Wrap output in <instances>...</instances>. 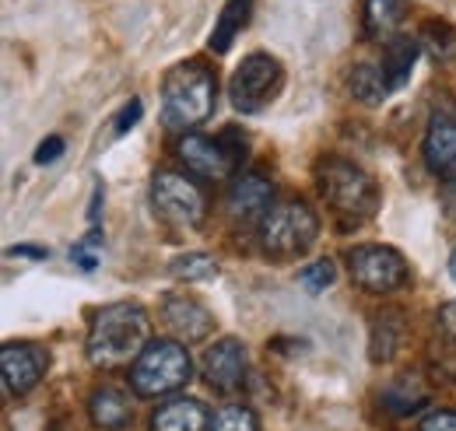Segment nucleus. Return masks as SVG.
<instances>
[{"mask_svg": "<svg viewBox=\"0 0 456 431\" xmlns=\"http://www.w3.org/2000/svg\"><path fill=\"white\" fill-rule=\"evenodd\" d=\"M151 344V320L137 302H113L106 305L88 329V362L95 369H123L141 358Z\"/></svg>", "mask_w": 456, "mask_h": 431, "instance_id": "obj_1", "label": "nucleus"}, {"mask_svg": "<svg viewBox=\"0 0 456 431\" xmlns=\"http://www.w3.org/2000/svg\"><path fill=\"white\" fill-rule=\"evenodd\" d=\"M218 102V77L197 60L175 63L162 81V116L172 130H197Z\"/></svg>", "mask_w": 456, "mask_h": 431, "instance_id": "obj_2", "label": "nucleus"}, {"mask_svg": "<svg viewBox=\"0 0 456 431\" xmlns=\"http://www.w3.org/2000/svg\"><path fill=\"white\" fill-rule=\"evenodd\" d=\"M316 186L344 228L365 224L379 207V190L372 175L347 159H323L316 165Z\"/></svg>", "mask_w": 456, "mask_h": 431, "instance_id": "obj_3", "label": "nucleus"}, {"mask_svg": "<svg viewBox=\"0 0 456 431\" xmlns=\"http://www.w3.org/2000/svg\"><path fill=\"white\" fill-rule=\"evenodd\" d=\"M316 235H320V217L302 200L278 204L260 217V249H264V256H271L278 264H291V260L305 256L316 246Z\"/></svg>", "mask_w": 456, "mask_h": 431, "instance_id": "obj_4", "label": "nucleus"}, {"mask_svg": "<svg viewBox=\"0 0 456 431\" xmlns=\"http://www.w3.org/2000/svg\"><path fill=\"white\" fill-rule=\"evenodd\" d=\"M193 362L179 340H151L130 365V386L137 396H166L190 382Z\"/></svg>", "mask_w": 456, "mask_h": 431, "instance_id": "obj_5", "label": "nucleus"}, {"mask_svg": "<svg viewBox=\"0 0 456 431\" xmlns=\"http://www.w3.org/2000/svg\"><path fill=\"white\" fill-rule=\"evenodd\" d=\"M151 207L162 224L175 232H193L208 217V200L193 179L183 172H155L151 179Z\"/></svg>", "mask_w": 456, "mask_h": 431, "instance_id": "obj_6", "label": "nucleus"}, {"mask_svg": "<svg viewBox=\"0 0 456 431\" xmlns=\"http://www.w3.org/2000/svg\"><path fill=\"white\" fill-rule=\"evenodd\" d=\"M344 260H347L351 281L362 291H369V295H394V291H400L411 281L407 260L400 256L394 246L362 242V246H351L344 253Z\"/></svg>", "mask_w": 456, "mask_h": 431, "instance_id": "obj_7", "label": "nucleus"}, {"mask_svg": "<svg viewBox=\"0 0 456 431\" xmlns=\"http://www.w3.org/2000/svg\"><path fill=\"white\" fill-rule=\"evenodd\" d=\"M281 85H285V70H281V63L274 56L249 53L235 67V74L228 81V95H232V106L239 112L253 116V112L267 109L278 99Z\"/></svg>", "mask_w": 456, "mask_h": 431, "instance_id": "obj_8", "label": "nucleus"}, {"mask_svg": "<svg viewBox=\"0 0 456 431\" xmlns=\"http://www.w3.org/2000/svg\"><path fill=\"white\" fill-rule=\"evenodd\" d=\"M232 134L225 137H204V134H186L179 141V159L186 165V172L200 175V179H228L239 162H242V148L228 144Z\"/></svg>", "mask_w": 456, "mask_h": 431, "instance_id": "obj_9", "label": "nucleus"}, {"mask_svg": "<svg viewBox=\"0 0 456 431\" xmlns=\"http://www.w3.org/2000/svg\"><path fill=\"white\" fill-rule=\"evenodd\" d=\"M159 316H162L166 329H169L179 344H200V340H208L211 329H215L211 309H208L200 298L186 295V291H172V295H166Z\"/></svg>", "mask_w": 456, "mask_h": 431, "instance_id": "obj_10", "label": "nucleus"}, {"mask_svg": "<svg viewBox=\"0 0 456 431\" xmlns=\"http://www.w3.org/2000/svg\"><path fill=\"white\" fill-rule=\"evenodd\" d=\"M50 354L36 344H4L0 347V369H4V386L11 396H25L39 386L46 376Z\"/></svg>", "mask_w": 456, "mask_h": 431, "instance_id": "obj_11", "label": "nucleus"}, {"mask_svg": "<svg viewBox=\"0 0 456 431\" xmlns=\"http://www.w3.org/2000/svg\"><path fill=\"white\" fill-rule=\"evenodd\" d=\"M204 378L218 393H235L246 382V344L225 337L204 354Z\"/></svg>", "mask_w": 456, "mask_h": 431, "instance_id": "obj_12", "label": "nucleus"}, {"mask_svg": "<svg viewBox=\"0 0 456 431\" xmlns=\"http://www.w3.org/2000/svg\"><path fill=\"white\" fill-rule=\"evenodd\" d=\"M425 165L436 179L456 183V119L450 112H436L425 134Z\"/></svg>", "mask_w": 456, "mask_h": 431, "instance_id": "obj_13", "label": "nucleus"}, {"mask_svg": "<svg viewBox=\"0 0 456 431\" xmlns=\"http://www.w3.org/2000/svg\"><path fill=\"white\" fill-rule=\"evenodd\" d=\"M271 200H274V183L264 172H242L232 183L225 204L235 221H253V217H264L271 211Z\"/></svg>", "mask_w": 456, "mask_h": 431, "instance_id": "obj_14", "label": "nucleus"}, {"mask_svg": "<svg viewBox=\"0 0 456 431\" xmlns=\"http://www.w3.org/2000/svg\"><path fill=\"white\" fill-rule=\"evenodd\" d=\"M151 431H211V414L193 396H175L151 418Z\"/></svg>", "mask_w": 456, "mask_h": 431, "instance_id": "obj_15", "label": "nucleus"}, {"mask_svg": "<svg viewBox=\"0 0 456 431\" xmlns=\"http://www.w3.org/2000/svg\"><path fill=\"white\" fill-rule=\"evenodd\" d=\"M432 369L456 382V302L439 305L432 323Z\"/></svg>", "mask_w": 456, "mask_h": 431, "instance_id": "obj_16", "label": "nucleus"}, {"mask_svg": "<svg viewBox=\"0 0 456 431\" xmlns=\"http://www.w3.org/2000/svg\"><path fill=\"white\" fill-rule=\"evenodd\" d=\"M88 414H92V425L102 431H123L134 418V407H130V396L116 386H99L92 396H88Z\"/></svg>", "mask_w": 456, "mask_h": 431, "instance_id": "obj_17", "label": "nucleus"}, {"mask_svg": "<svg viewBox=\"0 0 456 431\" xmlns=\"http://www.w3.org/2000/svg\"><path fill=\"white\" fill-rule=\"evenodd\" d=\"M407 14V0H365L362 4V28L365 39L372 43H390L394 36H400L397 28L403 25Z\"/></svg>", "mask_w": 456, "mask_h": 431, "instance_id": "obj_18", "label": "nucleus"}, {"mask_svg": "<svg viewBox=\"0 0 456 431\" xmlns=\"http://www.w3.org/2000/svg\"><path fill=\"white\" fill-rule=\"evenodd\" d=\"M379 403H383V411H390L394 418H407V414H414V411H421V407L428 403V386L421 382V376L403 372V376L387 382V389L379 393Z\"/></svg>", "mask_w": 456, "mask_h": 431, "instance_id": "obj_19", "label": "nucleus"}, {"mask_svg": "<svg viewBox=\"0 0 456 431\" xmlns=\"http://www.w3.org/2000/svg\"><path fill=\"white\" fill-rule=\"evenodd\" d=\"M418 36H394L387 46H383V74H387V85L390 92H400L407 81H411V70H414V60H418Z\"/></svg>", "mask_w": 456, "mask_h": 431, "instance_id": "obj_20", "label": "nucleus"}, {"mask_svg": "<svg viewBox=\"0 0 456 431\" xmlns=\"http://www.w3.org/2000/svg\"><path fill=\"white\" fill-rule=\"evenodd\" d=\"M249 18H253V0H225L218 21H215V28H211L208 46H211L215 53H228L232 43H235V36L249 25Z\"/></svg>", "mask_w": 456, "mask_h": 431, "instance_id": "obj_21", "label": "nucleus"}, {"mask_svg": "<svg viewBox=\"0 0 456 431\" xmlns=\"http://www.w3.org/2000/svg\"><path fill=\"white\" fill-rule=\"evenodd\" d=\"M351 95H354L358 102H365V106L387 102L390 85H387L383 67H379V63H358V67L351 70Z\"/></svg>", "mask_w": 456, "mask_h": 431, "instance_id": "obj_22", "label": "nucleus"}, {"mask_svg": "<svg viewBox=\"0 0 456 431\" xmlns=\"http://www.w3.org/2000/svg\"><path fill=\"white\" fill-rule=\"evenodd\" d=\"M400 313H379L376 320H372V337H369V358L376 362V365H383V362H390L394 354H397L400 347Z\"/></svg>", "mask_w": 456, "mask_h": 431, "instance_id": "obj_23", "label": "nucleus"}, {"mask_svg": "<svg viewBox=\"0 0 456 431\" xmlns=\"http://www.w3.org/2000/svg\"><path fill=\"white\" fill-rule=\"evenodd\" d=\"M418 43L428 50V56H432V60H439V63H446V60H453V56H456L453 25H446V21H439V18H428V21L421 25Z\"/></svg>", "mask_w": 456, "mask_h": 431, "instance_id": "obj_24", "label": "nucleus"}, {"mask_svg": "<svg viewBox=\"0 0 456 431\" xmlns=\"http://www.w3.org/2000/svg\"><path fill=\"white\" fill-rule=\"evenodd\" d=\"M169 273L175 281H186V284L211 281V277H218V260L208 253H183L169 264Z\"/></svg>", "mask_w": 456, "mask_h": 431, "instance_id": "obj_25", "label": "nucleus"}, {"mask_svg": "<svg viewBox=\"0 0 456 431\" xmlns=\"http://www.w3.org/2000/svg\"><path fill=\"white\" fill-rule=\"evenodd\" d=\"M211 431H260V421L249 407L242 403H228L211 418Z\"/></svg>", "mask_w": 456, "mask_h": 431, "instance_id": "obj_26", "label": "nucleus"}, {"mask_svg": "<svg viewBox=\"0 0 456 431\" xmlns=\"http://www.w3.org/2000/svg\"><path fill=\"white\" fill-rule=\"evenodd\" d=\"M334 277H338V270H334L330 260H316V264H309V267L298 270V284H302L309 295L327 291V288L334 284Z\"/></svg>", "mask_w": 456, "mask_h": 431, "instance_id": "obj_27", "label": "nucleus"}, {"mask_svg": "<svg viewBox=\"0 0 456 431\" xmlns=\"http://www.w3.org/2000/svg\"><path fill=\"white\" fill-rule=\"evenodd\" d=\"M99 246H102V232H99V228H92V232H88V235L70 249V260H74L81 270H95V264H99L95 249H99Z\"/></svg>", "mask_w": 456, "mask_h": 431, "instance_id": "obj_28", "label": "nucleus"}, {"mask_svg": "<svg viewBox=\"0 0 456 431\" xmlns=\"http://www.w3.org/2000/svg\"><path fill=\"white\" fill-rule=\"evenodd\" d=\"M141 112H144V102H141V99H130L126 106L119 109V116H116V134L134 130V126L141 123Z\"/></svg>", "mask_w": 456, "mask_h": 431, "instance_id": "obj_29", "label": "nucleus"}, {"mask_svg": "<svg viewBox=\"0 0 456 431\" xmlns=\"http://www.w3.org/2000/svg\"><path fill=\"white\" fill-rule=\"evenodd\" d=\"M418 431H456V411H436V414H428Z\"/></svg>", "mask_w": 456, "mask_h": 431, "instance_id": "obj_30", "label": "nucleus"}, {"mask_svg": "<svg viewBox=\"0 0 456 431\" xmlns=\"http://www.w3.org/2000/svg\"><path fill=\"white\" fill-rule=\"evenodd\" d=\"M60 155H63V137H57V134H53V137H46V141L39 144V151H36V162H39V165H53Z\"/></svg>", "mask_w": 456, "mask_h": 431, "instance_id": "obj_31", "label": "nucleus"}, {"mask_svg": "<svg viewBox=\"0 0 456 431\" xmlns=\"http://www.w3.org/2000/svg\"><path fill=\"white\" fill-rule=\"evenodd\" d=\"M7 256H32V260H46V249H36V246H14V249H7Z\"/></svg>", "mask_w": 456, "mask_h": 431, "instance_id": "obj_32", "label": "nucleus"}, {"mask_svg": "<svg viewBox=\"0 0 456 431\" xmlns=\"http://www.w3.org/2000/svg\"><path fill=\"white\" fill-rule=\"evenodd\" d=\"M450 273L456 277V249H453V256H450Z\"/></svg>", "mask_w": 456, "mask_h": 431, "instance_id": "obj_33", "label": "nucleus"}]
</instances>
